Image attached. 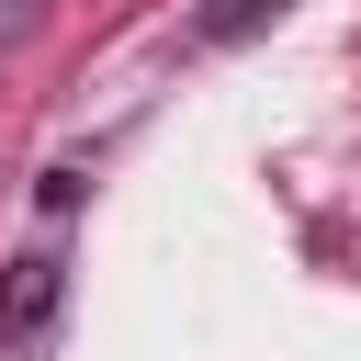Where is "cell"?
<instances>
[{"label":"cell","instance_id":"obj_2","mask_svg":"<svg viewBox=\"0 0 361 361\" xmlns=\"http://www.w3.org/2000/svg\"><path fill=\"white\" fill-rule=\"evenodd\" d=\"M259 23H282V0H203V45H237V34H259Z\"/></svg>","mask_w":361,"mask_h":361},{"label":"cell","instance_id":"obj_1","mask_svg":"<svg viewBox=\"0 0 361 361\" xmlns=\"http://www.w3.org/2000/svg\"><path fill=\"white\" fill-rule=\"evenodd\" d=\"M56 293H68V259H56V248H23V259H11V282H0V327H11V338H34V327L56 316Z\"/></svg>","mask_w":361,"mask_h":361}]
</instances>
